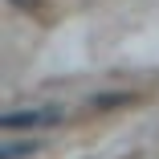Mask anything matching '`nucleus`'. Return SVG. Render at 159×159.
Wrapping results in <instances>:
<instances>
[{"mask_svg": "<svg viewBox=\"0 0 159 159\" xmlns=\"http://www.w3.org/2000/svg\"><path fill=\"white\" fill-rule=\"evenodd\" d=\"M61 118H66L61 106H25V110L0 114V126H4V131H49Z\"/></svg>", "mask_w": 159, "mask_h": 159, "instance_id": "f257e3e1", "label": "nucleus"}, {"mask_svg": "<svg viewBox=\"0 0 159 159\" xmlns=\"http://www.w3.org/2000/svg\"><path fill=\"white\" fill-rule=\"evenodd\" d=\"M16 4H25V8H33V0H16Z\"/></svg>", "mask_w": 159, "mask_h": 159, "instance_id": "7ed1b4c3", "label": "nucleus"}, {"mask_svg": "<svg viewBox=\"0 0 159 159\" xmlns=\"http://www.w3.org/2000/svg\"><path fill=\"white\" fill-rule=\"evenodd\" d=\"M90 106L94 110H118V106H131V94H94V98H90Z\"/></svg>", "mask_w": 159, "mask_h": 159, "instance_id": "f03ea898", "label": "nucleus"}]
</instances>
